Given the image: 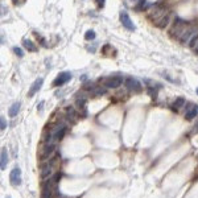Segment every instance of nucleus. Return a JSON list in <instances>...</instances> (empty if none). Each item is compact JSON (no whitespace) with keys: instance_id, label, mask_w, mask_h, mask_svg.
Segmentation results:
<instances>
[{"instance_id":"26","label":"nucleus","mask_w":198,"mask_h":198,"mask_svg":"<svg viewBox=\"0 0 198 198\" xmlns=\"http://www.w3.org/2000/svg\"><path fill=\"white\" fill-rule=\"evenodd\" d=\"M197 94H198V89H197Z\"/></svg>"},{"instance_id":"15","label":"nucleus","mask_w":198,"mask_h":198,"mask_svg":"<svg viewBox=\"0 0 198 198\" xmlns=\"http://www.w3.org/2000/svg\"><path fill=\"white\" fill-rule=\"evenodd\" d=\"M86 100H87V97H85L83 94H77V98H75V104H77V107L79 110H85Z\"/></svg>"},{"instance_id":"3","label":"nucleus","mask_w":198,"mask_h":198,"mask_svg":"<svg viewBox=\"0 0 198 198\" xmlns=\"http://www.w3.org/2000/svg\"><path fill=\"white\" fill-rule=\"evenodd\" d=\"M103 81V86L107 87V89H118L119 86H121L124 82L123 75H110V77H106L102 79Z\"/></svg>"},{"instance_id":"14","label":"nucleus","mask_w":198,"mask_h":198,"mask_svg":"<svg viewBox=\"0 0 198 198\" xmlns=\"http://www.w3.org/2000/svg\"><path fill=\"white\" fill-rule=\"evenodd\" d=\"M7 164H8V153L4 147V148H1V155H0V168H1V171H5Z\"/></svg>"},{"instance_id":"10","label":"nucleus","mask_w":198,"mask_h":198,"mask_svg":"<svg viewBox=\"0 0 198 198\" xmlns=\"http://www.w3.org/2000/svg\"><path fill=\"white\" fill-rule=\"evenodd\" d=\"M54 164H56V158H52V160H49L46 163V165L42 166V169H41V177L42 178H48L50 174H52L53 168H54Z\"/></svg>"},{"instance_id":"13","label":"nucleus","mask_w":198,"mask_h":198,"mask_svg":"<svg viewBox=\"0 0 198 198\" xmlns=\"http://www.w3.org/2000/svg\"><path fill=\"white\" fill-rule=\"evenodd\" d=\"M78 115L79 114L77 112V110H75L74 107H67L66 108V118L70 123H75L78 119Z\"/></svg>"},{"instance_id":"16","label":"nucleus","mask_w":198,"mask_h":198,"mask_svg":"<svg viewBox=\"0 0 198 198\" xmlns=\"http://www.w3.org/2000/svg\"><path fill=\"white\" fill-rule=\"evenodd\" d=\"M19 111H20V103L17 102V103H13L12 106H11V108H9V111H8V114H9L11 118H15L16 115L19 114Z\"/></svg>"},{"instance_id":"12","label":"nucleus","mask_w":198,"mask_h":198,"mask_svg":"<svg viewBox=\"0 0 198 198\" xmlns=\"http://www.w3.org/2000/svg\"><path fill=\"white\" fill-rule=\"evenodd\" d=\"M42 83H44V79H42V78H37V79H36V81L33 82V85H32V87H30V90H29V92H28V95H29V97H33L36 92L41 90Z\"/></svg>"},{"instance_id":"19","label":"nucleus","mask_w":198,"mask_h":198,"mask_svg":"<svg viewBox=\"0 0 198 198\" xmlns=\"http://www.w3.org/2000/svg\"><path fill=\"white\" fill-rule=\"evenodd\" d=\"M85 38L86 40H94L95 38V32L94 30H87V32L85 33Z\"/></svg>"},{"instance_id":"23","label":"nucleus","mask_w":198,"mask_h":198,"mask_svg":"<svg viewBox=\"0 0 198 198\" xmlns=\"http://www.w3.org/2000/svg\"><path fill=\"white\" fill-rule=\"evenodd\" d=\"M95 1H97V5L99 8H102L104 5V0H95Z\"/></svg>"},{"instance_id":"8","label":"nucleus","mask_w":198,"mask_h":198,"mask_svg":"<svg viewBox=\"0 0 198 198\" xmlns=\"http://www.w3.org/2000/svg\"><path fill=\"white\" fill-rule=\"evenodd\" d=\"M120 21H121V25H123L126 29L135 30V24L131 21V17L128 16V13H127L126 11H121L120 12Z\"/></svg>"},{"instance_id":"18","label":"nucleus","mask_w":198,"mask_h":198,"mask_svg":"<svg viewBox=\"0 0 198 198\" xmlns=\"http://www.w3.org/2000/svg\"><path fill=\"white\" fill-rule=\"evenodd\" d=\"M173 106H174V108H176V110L184 107V106H185V99H184V98H177L176 102L173 103Z\"/></svg>"},{"instance_id":"17","label":"nucleus","mask_w":198,"mask_h":198,"mask_svg":"<svg viewBox=\"0 0 198 198\" xmlns=\"http://www.w3.org/2000/svg\"><path fill=\"white\" fill-rule=\"evenodd\" d=\"M24 48L27 50H29V52H36L37 50V46L32 41H29V40H24Z\"/></svg>"},{"instance_id":"7","label":"nucleus","mask_w":198,"mask_h":198,"mask_svg":"<svg viewBox=\"0 0 198 198\" xmlns=\"http://www.w3.org/2000/svg\"><path fill=\"white\" fill-rule=\"evenodd\" d=\"M126 86H127V89L132 92H140L141 91V83L137 79H135L132 77H128L126 79Z\"/></svg>"},{"instance_id":"9","label":"nucleus","mask_w":198,"mask_h":198,"mask_svg":"<svg viewBox=\"0 0 198 198\" xmlns=\"http://www.w3.org/2000/svg\"><path fill=\"white\" fill-rule=\"evenodd\" d=\"M198 115V106L193 103H189L188 106L185 107V118L188 120H191Z\"/></svg>"},{"instance_id":"2","label":"nucleus","mask_w":198,"mask_h":198,"mask_svg":"<svg viewBox=\"0 0 198 198\" xmlns=\"http://www.w3.org/2000/svg\"><path fill=\"white\" fill-rule=\"evenodd\" d=\"M191 22L185 21V20H181V19H176V21L173 22V27L171 29V35L173 36L177 41H180L181 37L185 35V32L188 30V28L190 27Z\"/></svg>"},{"instance_id":"6","label":"nucleus","mask_w":198,"mask_h":198,"mask_svg":"<svg viewBox=\"0 0 198 198\" xmlns=\"http://www.w3.org/2000/svg\"><path fill=\"white\" fill-rule=\"evenodd\" d=\"M9 182L12 186H20L21 185V169L19 166L13 168L9 173Z\"/></svg>"},{"instance_id":"1","label":"nucleus","mask_w":198,"mask_h":198,"mask_svg":"<svg viewBox=\"0 0 198 198\" xmlns=\"http://www.w3.org/2000/svg\"><path fill=\"white\" fill-rule=\"evenodd\" d=\"M148 17L152 20V22H155L157 28L160 29H165L168 27L169 21H171V11L166 8L161 7V5H153L151 8V11L148 12Z\"/></svg>"},{"instance_id":"20","label":"nucleus","mask_w":198,"mask_h":198,"mask_svg":"<svg viewBox=\"0 0 198 198\" xmlns=\"http://www.w3.org/2000/svg\"><path fill=\"white\" fill-rule=\"evenodd\" d=\"M5 128H7V121H5V118L4 116H1V118H0V129H1V131H4Z\"/></svg>"},{"instance_id":"5","label":"nucleus","mask_w":198,"mask_h":198,"mask_svg":"<svg viewBox=\"0 0 198 198\" xmlns=\"http://www.w3.org/2000/svg\"><path fill=\"white\" fill-rule=\"evenodd\" d=\"M56 151V143H48L45 141V144L40 148L38 151V156H40V160H49V157L52 156V153Z\"/></svg>"},{"instance_id":"21","label":"nucleus","mask_w":198,"mask_h":198,"mask_svg":"<svg viewBox=\"0 0 198 198\" xmlns=\"http://www.w3.org/2000/svg\"><path fill=\"white\" fill-rule=\"evenodd\" d=\"M145 3H147V0H140V1H139V5L136 7V9H141V8L145 5Z\"/></svg>"},{"instance_id":"24","label":"nucleus","mask_w":198,"mask_h":198,"mask_svg":"<svg viewBox=\"0 0 198 198\" xmlns=\"http://www.w3.org/2000/svg\"><path fill=\"white\" fill-rule=\"evenodd\" d=\"M13 3H15V4H17V5H21L22 3H25V0H13Z\"/></svg>"},{"instance_id":"22","label":"nucleus","mask_w":198,"mask_h":198,"mask_svg":"<svg viewBox=\"0 0 198 198\" xmlns=\"http://www.w3.org/2000/svg\"><path fill=\"white\" fill-rule=\"evenodd\" d=\"M13 50H15V53L19 56V57H22V56H24V54H22V50L20 49V48H15Z\"/></svg>"},{"instance_id":"4","label":"nucleus","mask_w":198,"mask_h":198,"mask_svg":"<svg viewBox=\"0 0 198 198\" xmlns=\"http://www.w3.org/2000/svg\"><path fill=\"white\" fill-rule=\"evenodd\" d=\"M57 178H58V174L53 178H48V181H45L44 185H42L41 198H52V191H53L54 185L57 184Z\"/></svg>"},{"instance_id":"25","label":"nucleus","mask_w":198,"mask_h":198,"mask_svg":"<svg viewBox=\"0 0 198 198\" xmlns=\"http://www.w3.org/2000/svg\"><path fill=\"white\" fill-rule=\"evenodd\" d=\"M194 132H198V123L196 124V128H194Z\"/></svg>"},{"instance_id":"11","label":"nucleus","mask_w":198,"mask_h":198,"mask_svg":"<svg viewBox=\"0 0 198 198\" xmlns=\"http://www.w3.org/2000/svg\"><path fill=\"white\" fill-rule=\"evenodd\" d=\"M70 79H72V74H70V73H61V74H58V77L54 79L53 86H62V85H65L66 82H69Z\"/></svg>"}]
</instances>
